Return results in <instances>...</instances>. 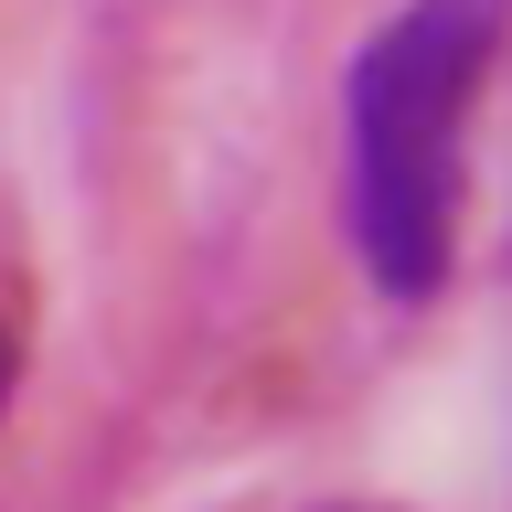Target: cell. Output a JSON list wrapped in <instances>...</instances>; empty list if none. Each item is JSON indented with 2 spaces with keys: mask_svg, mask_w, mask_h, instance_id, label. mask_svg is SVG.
Listing matches in <instances>:
<instances>
[{
  "mask_svg": "<svg viewBox=\"0 0 512 512\" xmlns=\"http://www.w3.org/2000/svg\"><path fill=\"white\" fill-rule=\"evenodd\" d=\"M512 0H406L342 75V224L384 299H438L459 256V150Z\"/></svg>",
  "mask_w": 512,
  "mask_h": 512,
  "instance_id": "6da1fadb",
  "label": "cell"
},
{
  "mask_svg": "<svg viewBox=\"0 0 512 512\" xmlns=\"http://www.w3.org/2000/svg\"><path fill=\"white\" fill-rule=\"evenodd\" d=\"M0 406H11V342H0Z\"/></svg>",
  "mask_w": 512,
  "mask_h": 512,
  "instance_id": "7a4b0ae2",
  "label": "cell"
}]
</instances>
